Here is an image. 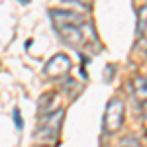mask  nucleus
Returning a JSON list of instances; mask_svg holds the SVG:
<instances>
[{"mask_svg":"<svg viewBox=\"0 0 147 147\" xmlns=\"http://www.w3.org/2000/svg\"><path fill=\"white\" fill-rule=\"evenodd\" d=\"M28 2H30V0H28Z\"/></svg>","mask_w":147,"mask_h":147,"instance_id":"ddd939ff","label":"nucleus"},{"mask_svg":"<svg viewBox=\"0 0 147 147\" xmlns=\"http://www.w3.org/2000/svg\"><path fill=\"white\" fill-rule=\"evenodd\" d=\"M14 124H16V127H18V129H22V127H24V122H22V114H20V110H18V108L14 110Z\"/></svg>","mask_w":147,"mask_h":147,"instance_id":"1a4fd4ad","label":"nucleus"},{"mask_svg":"<svg viewBox=\"0 0 147 147\" xmlns=\"http://www.w3.org/2000/svg\"><path fill=\"white\" fill-rule=\"evenodd\" d=\"M131 96H134V100L136 104H145L147 102V79L145 77H134L131 79Z\"/></svg>","mask_w":147,"mask_h":147,"instance_id":"423d86ee","label":"nucleus"},{"mask_svg":"<svg viewBox=\"0 0 147 147\" xmlns=\"http://www.w3.org/2000/svg\"><path fill=\"white\" fill-rule=\"evenodd\" d=\"M55 32L71 47H88L90 41L96 43V35L92 32V26H90L88 20L77 22V24H61V26H55Z\"/></svg>","mask_w":147,"mask_h":147,"instance_id":"f257e3e1","label":"nucleus"},{"mask_svg":"<svg viewBox=\"0 0 147 147\" xmlns=\"http://www.w3.org/2000/svg\"><path fill=\"white\" fill-rule=\"evenodd\" d=\"M124 118H125L124 100H120V98H112V100L106 104V110H104V120H102L104 134H108V136L116 134V131L124 125Z\"/></svg>","mask_w":147,"mask_h":147,"instance_id":"7ed1b4c3","label":"nucleus"},{"mask_svg":"<svg viewBox=\"0 0 147 147\" xmlns=\"http://www.w3.org/2000/svg\"><path fill=\"white\" fill-rule=\"evenodd\" d=\"M63 2H71V4H77V6H80L82 10H90V6H92V0H63Z\"/></svg>","mask_w":147,"mask_h":147,"instance_id":"6e6552de","label":"nucleus"},{"mask_svg":"<svg viewBox=\"0 0 147 147\" xmlns=\"http://www.w3.org/2000/svg\"><path fill=\"white\" fill-rule=\"evenodd\" d=\"M137 35H143L147 30V4L143 6H139V10H137Z\"/></svg>","mask_w":147,"mask_h":147,"instance_id":"0eeeda50","label":"nucleus"},{"mask_svg":"<svg viewBox=\"0 0 147 147\" xmlns=\"http://www.w3.org/2000/svg\"><path fill=\"white\" fill-rule=\"evenodd\" d=\"M139 114H141V122H143V124L147 125V102L139 106Z\"/></svg>","mask_w":147,"mask_h":147,"instance_id":"9d476101","label":"nucleus"},{"mask_svg":"<svg viewBox=\"0 0 147 147\" xmlns=\"http://www.w3.org/2000/svg\"><path fill=\"white\" fill-rule=\"evenodd\" d=\"M112 73H114V67L110 65V67H108V75H104V79H106V80H110V79H112Z\"/></svg>","mask_w":147,"mask_h":147,"instance_id":"9b49d317","label":"nucleus"},{"mask_svg":"<svg viewBox=\"0 0 147 147\" xmlns=\"http://www.w3.org/2000/svg\"><path fill=\"white\" fill-rule=\"evenodd\" d=\"M55 110H59V94H57V92H45V94H41L39 104H37V114H39V118L55 112Z\"/></svg>","mask_w":147,"mask_h":147,"instance_id":"39448f33","label":"nucleus"},{"mask_svg":"<svg viewBox=\"0 0 147 147\" xmlns=\"http://www.w3.org/2000/svg\"><path fill=\"white\" fill-rule=\"evenodd\" d=\"M63 118H65V110L63 108L47 114V116H41L39 124H37V129H35V137L41 139V141H53V139H57L61 124H63Z\"/></svg>","mask_w":147,"mask_h":147,"instance_id":"f03ea898","label":"nucleus"},{"mask_svg":"<svg viewBox=\"0 0 147 147\" xmlns=\"http://www.w3.org/2000/svg\"><path fill=\"white\" fill-rule=\"evenodd\" d=\"M35 147H51V145H45V143H39V145H35Z\"/></svg>","mask_w":147,"mask_h":147,"instance_id":"f8f14e48","label":"nucleus"},{"mask_svg":"<svg viewBox=\"0 0 147 147\" xmlns=\"http://www.w3.org/2000/svg\"><path fill=\"white\" fill-rule=\"evenodd\" d=\"M71 65H73V63H71L69 55H65V53H57V55H53L45 63L43 75H45L47 79H63V77L69 75Z\"/></svg>","mask_w":147,"mask_h":147,"instance_id":"20e7f679","label":"nucleus"}]
</instances>
